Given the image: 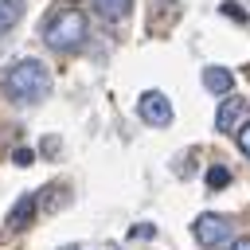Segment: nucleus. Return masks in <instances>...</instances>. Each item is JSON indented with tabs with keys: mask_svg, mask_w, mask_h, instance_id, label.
<instances>
[{
	"mask_svg": "<svg viewBox=\"0 0 250 250\" xmlns=\"http://www.w3.org/2000/svg\"><path fill=\"white\" fill-rule=\"evenodd\" d=\"M86 16L78 12V8H62V12H55L51 20H47V27H43V43L51 47V51H78L82 43H86Z\"/></svg>",
	"mask_w": 250,
	"mask_h": 250,
	"instance_id": "nucleus-2",
	"label": "nucleus"
},
{
	"mask_svg": "<svg viewBox=\"0 0 250 250\" xmlns=\"http://www.w3.org/2000/svg\"><path fill=\"white\" fill-rule=\"evenodd\" d=\"M137 113H141L145 125H156V129L172 125V102H168V94H160V90H145V94L137 98Z\"/></svg>",
	"mask_w": 250,
	"mask_h": 250,
	"instance_id": "nucleus-4",
	"label": "nucleus"
},
{
	"mask_svg": "<svg viewBox=\"0 0 250 250\" xmlns=\"http://www.w3.org/2000/svg\"><path fill=\"white\" fill-rule=\"evenodd\" d=\"M227 184H230V172H227L223 164L207 168V188H211V191H219V188H227Z\"/></svg>",
	"mask_w": 250,
	"mask_h": 250,
	"instance_id": "nucleus-10",
	"label": "nucleus"
},
{
	"mask_svg": "<svg viewBox=\"0 0 250 250\" xmlns=\"http://www.w3.org/2000/svg\"><path fill=\"white\" fill-rule=\"evenodd\" d=\"M0 86H4L8 98L31 105V102L47 98V90H51V70H47L39 59H20V62H12V66L4 70Z\"/></svg>",
	"mask_w": 250,
	"mask_h": 250,
	"instance_id": "nucleus-1",
	"label": "nucleus"
},
{
	"mask_svg": "<svg viewBox=\"0 0 250 250\" xmlns=\"http://www.w3.org/2000/svg\"><path fill=\"white\" fill-rule=\"evenodd\" d=\"M129 8H133V0H94V12H98L105 23H121V20L129 16Z\"/></svg>",
	"mask_w": 250,
	"mask_h": 250,
	"instance_id": "nucleus-8",
	"label": "nucleus"
},
{
	"mask_svg": "<svg viewBox=\"0 0 250 250\" xmlns=\"http://www.w3.org/2000/svg\"><path fill=\"white\" fill-rule=\"evenodd\" d=\"M23 16V0H0V31H8Z\"/></svg>",
	"mask_w": 250,
	"mask_h": 250,
	"instance_id": "nucleus-9",
	"label": "nucleus"
},
{
	"mask_svg": "<svg viewBox=\"0 0 250 250\" xmlns=\"http://www.w3.org/2000/svg\"><path fill=\"white\" fill-rule=\"evenodd\" d=\"M35 207H39V203H35V195H31V191H27V195H20V199L12 203V211H8V230H23V227L35 219Z\"/></svg>",
	"mask_w": 250,
	"mask_h": 250,
	"instance_id": "nucleus-6",
	"label": "nucleus"
},
{
	"mask_svg": "<svg viewBox=\"0 0 250 250\" xmlns=\"http://www.w3.org/2000/svg\"><path fill=\"white\" fill-rule=\"evenodd\" d=\"M227 250H250V238H234V242H227Z\"/></svg>",
	"mask_w": 250,
	"mask_h": 250,
	"instance_id": "nucleus-14",
	"label": "nucleus"
},
{
	"mask_svg": "<svg viewBox=\"0 0 250 250\" xmlns=\"http://www.w3.org/2000/svg\"><path fill=\"white\" fill-rule=\"evenodd\" d=\"M246 102L242 98H234V94H227L223 98V105H219V113H215V129L219 133H230V129H238L242 125V117H246Z\"/></svg>",
	"mask_w": 250,
	"mask_h": 250,
	"instance_id": "nucleus-5",
	"label": "nucleus"
},
{
	"mask_svg": "<svg viewBox=\"0 0 250 250\" xmlns=\"http://www.w3.org/2000/svg\"><path fill=\"white\" fill-rule=\"evenodd\" d=\"M219 12H223V16H230V20H238V23L246 20V12H242V8H234V4H223Z\"/></svg>",
	"mask_w": 250,
	"mask_h": 250,
	"instance_id": "nucleus-12",
	"label": "nucleus"
},
{
	"mask_svg": "<svg viewBox=\"0 0 250 250\" xmlns=\"http://www.w3.org/2000/svg\"><path fill=\"white\" fill-rule=\"evenodd\" d=\"M191 234L199 238V246H207V250H219V246H227V242H230V234H234V223H230L227 215H199V219L191 223Z\"/></svg>",
	"mask_w": 250,
	"mask_h": 250,
	"instance_id": "nucleus-3",
	"label": "nucleus"
},
{
	"mask_svg": "<svg viewBox=\"0 0 250 250\" xmlns=\"http://www.w3.org/2000/svg\"><path fill=\"white\" fill-rule=\"evenodd\" d=\"M203 86H207L211 94H230V90H234V74H230L227 66H207V70H203Z\"/></svg>",
	"mask_w": 250,
	"mask_h": 250,
	"instance_id": "nucleus-7",
	"label": "nucleus"
},
{
	"mask_svg": "<svg viewBox=\"0 0 250 250\" xmlns=\"http://www.w3.org/2000/svg\"><path fill=\"white\" fill-rule=\"evenodd\" d=\"M12 160H16L20 168H27V164H31V148H16V156H12Z\"/></svg>",
	"mask_w": 250,
	"mask_h": 250,
	"instance_id": "nucleus-13",
	"label": "nucleus"
},
{
	"mask_svg": "<svg viewBox=\"0 0 250 250\" xmlns=\"http://www.w3.org/2000/svg\"><path fill=\"white\" fill-rule=\"evenodd\" d=\"M238 148L250 156V121H246V125H238Z\"/></svg>",
	"mask_w": 250,
	"mask_h": 250,
	"instance_id": "nucleus-11",
	"label": "nucleus"
}]
</instances>
